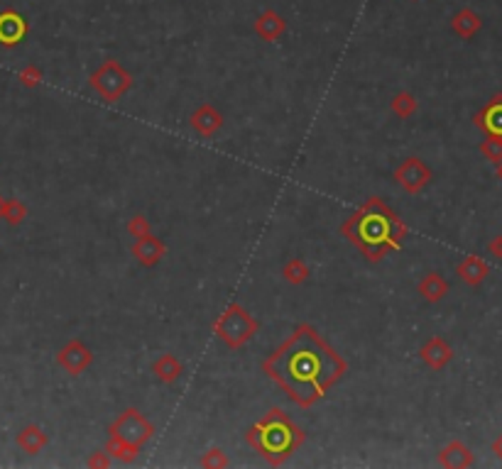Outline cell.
I'll return each instance as SVG.
<instances>
[{
    "mask_svg": "<svg viewBox=\"0 0 502 469\" xmlns=\"http://www.w3.org/2000/svg\"><path fill=\"white\" fill-rule=\"evenodd\" d=\"M346 369V359L309 323L296 325L262 362V371L301 408L321 401L323 393L343 379Z\"/></svg>",
    "mask_w": 502,
    "mask_h": 469,
    "instance_id": "obj_1",
    "label": "cell"
},
{
    "mask_svg": "<svg viewBox=\"0 0 502 469\" xmlns=\"http://www.w3.org/2000/svg\"><path fill=\"white\" fill-rule=\"evenodd\" d=\"M416 105H419V103H416V98L409 91H402V93H397L395 98H392V113L402 120L412 118L416 113Z\"/></svg>",
    "mask_w": 502,
    "mask_h": 469,
    "instance_id": "obj_22",
    "label": "cell"
},
{
    "mask_svg": "<svg viewBox=\"0 0 502 469\" xmlns=\"http://www.w3.org/2000/svg\"><path fill=\"white\" fill-rule=\"evenodd\" d=\"M189 125L201 137H214L224 128V115H221L219 108H214L211 103H204V105H199L196 110L191 113Z\"/></svg>",
    "mask_w": 502,
    "mask_h": 469,
    "instance_id": "obj_11",
    "label": "cell"
},
{
    "mask_svg": "<svg viewBox=\"0 0 502 469\" xmlns=\"http://www.w3.org/2000/svg\"><path fill=\"white\" fill-rule=\"evenodd\" d=\"M25 215H27V210L20 201H5L3 203V218L8 220L10 225H18V222H22Z\"/></svg>",
    "mask_w": 502,
    "mask_h": 469,
    "instance_id": "obj_24",
    "label": "cell"
},
{
    "mask_svg": "<svg viewBox=\"0 0 502 469\" xmlns=\"http://www.w3.org/2000/svg\"><path fill=\"white\" fill-rule=\"evenodd\" d=\"M421 362L426 364V367H431L433 371H441L446 364L453 359V350H451V345L443 337L433 335L431 340H426L424 345H421Z\"/></svg>",
    "mask_w": 502,
    "mask_h": 469,
    "instance_id": "obj_12",
    "label": "cell"
},
{
    "mask_svg": "<svg viewBox=\"0 0 502 469\" xmlns=\"http://www.w3.org/2000/svg\"><path fill=\"white\" fill-rule=\"evenodd\" d=\"M438 465L451 467V469L471 467L473 465V453L466 448L463 443H451L441 450V453H438Z\"/></svg>",
    "mask_w": 502,
    "mask_h": 469,
    "instance_id": "obj_16",
    "label": "cell"
},
{
    "mask_svg": "<svg viewBox=\"0 0 502 469\" xmlns=\"http://www.w3.org/2000/svg\"><path fill=\"white\" fill-rule=\"evenodd\" d=\"M3 203H5V201L0 198V218H3Z\"/></svg>",
    "mask_w": 502,
    "mask_h": 469,
    "instance_id": "obj_31",
    "label": "cell"
},
{
    "mask_svg": "<svg viewBox=\"0 0 502 469\" xmlns=\"http://www.w3.org/2000/svg\"><path fill=\"white\" fill-rule=\"evenodd\" d=\"M481 25H483L481 15H476L473 10H468V8L458 10V13L453 15V20H451V27H453V32L458 34V37H463V39H471L473 34L481 30Z\"/></svg>",
    "mask_w": 502,
    "mask_h": 469,
    "instance_id": "obj_19",
    "label": "cell"
},
{
    "mask_svg": "<svg viewBox=\"0 0 502 469\" xmlns=\"http://www.w3.org/2000/svg\"><path fill=\"white\" fill-rule=\"evenodd\" d=\"M20 81L25 83V86H37L39 81H42V71L35 66H30V68H25V71L20 73Z\"/></svg>",
    "mask_w": 502,
    "mask_h": 469,
    "instance_id": "obj_27",
    "label": "cell"
},
{
    "mask_svg": "<svg viewBox=\"0 0 502 469\" xmlns=\"http://www.w3.org/2000/svg\"><path fill=\"white\" fill-rule=\"evenodd\" d=\"M498 176H500V179H502V162H500V167H498Z\"/></svg>",
    "mask_w": 502,
    "mask_h": 469,
    "instance_id": "obj_32",
    "label": "cell"
},
{
    "mask_svg": "<svg viewBox=\"0 0 502 469\" xmlns=\"http://www.w3.org/2000/svg\"><path fill=\"white\" fill-rule=\"evenodd\" d=\"M56 362H59V367L64 369L66 374L79 376L91 367V362H94V352H91L81 340H69L59 350V354H56Z\"/></svg>",
    "mask_w": 502,
    "mask_h": 469,
    "instance_id": "obj_8",
    "label": "cell"
},
{
    "mask_svg": "<svg viewBox=\"0 0 502 469\" xmlns=\"http://www.w3.org/2000/svg\"><path fill=\"white\" fill-rule=\"evenodd\" d=\"M481 152L490 159V162L500 164L502 162V137H490V140H485L481 145Z\"/></svg>",
    "mask_w": 502,
    "mask_h": 469,
    "instance_id": "obj_26",
    "label": "cell"
},
{
    "mask_svg": "<svg viewBox=\"0 0 502 469\" xmlns=\"http://www.w3.org/2000/svg\"><path fill=\"white\" fill-rule=\"evenodd\" d=\"M89 86L101 96L106 103H118L133 86V76L123 68L121 61L108 59L104 61L89 78Z\"/></svg>",
    "mask_w": 502,
    "mask_h": 469,
    "instance_id": "obj_6",
    "label": "cell"
},
{
    "mask_svg": "<svg viewBox=\"0 0 502 469\" xmlns=\"http://www.w3.org/2000/svg\"><path fill=\"white\" fill-rule=\"evenodd\" d=\"M155 426L140 413L138 408H128L113 421L111 431H108V443L106 453L113 460L121 462H133L138 457L140 448L152 438Z\"/></svg>",
    "mask_w": 502,
    "mask_h": 469,
    "instance_id": "obj_4",
    "label": "cell"
},
{
    "mask_svg": "<svg viewBox=\"0 0 502 469\" xmlns=\"http://www.w3.org/2000/svg\"><path fill=\"white\" fill-rule=\"evenodd\" d=\"M152 232V227H150V220L145 218V215H133L128 222V234L133 239H140V237H145V234H150Z\"/></svg>",
    "mask_w": 502,
    "mask_h": 469,
    "instance_id": "obj_25",
    "label": "cell"
},
{
    "mask_svg": "<svg viewBox=\"0 0 502 469\" xmlns=\"http://www.w3.org/2000/svg\"><path fill=\"white\" fill-rule=\"evenodd\" d=\"M416 289H419V296H421L424 301L436 303V301H441L443 296L448 294V282L441 277V274L431 272V274H426V277L421 279Z\"/></svg>",
    "mask_w": 502,
    "mask_h": 469,
    "instance_id": "obj_17",
    "label": "cell"
},
{
    "mask_svg": "<svg viewBox=\"0 0 502 469\" xmlns=\"http://www.w3.org/2000/svg\"><path fill=\"white\" fill-rule=\"evenodd\" d=\"M245 440L253 445L262 460L277 467L304 445V431L282 408H272L248 428Z\"/></svg>",
    "mask_w": 502,
    "mask_h": 469,
    "instance_id": "obj_3",
    "label": "cell"
},
{
    "mask_svg": "<svg viewBox=\"0 0 502 469\" xmlns=\"http://www.w3.org/2000/svg\"><path fill=\"white\" fill-rule=\"evenodd\" d=\"M282 277H284V282L299 286V284H304L306 279H309V267H306L304 259H299V257H296V259L287 262V264L282 267Z\"/></svg>",
    "mask_w": 502,
    "mask_h": 469,
    "instance_id": "obj_21",
    "label": "cell"
},
{
    "mask_svg": "<svg viewBox=\"0 0 502 469\" xmlns=\"http://www.w3.org/2000/svg\"><path fill=\"white\" fill-rule=\"evenodd\" d=\"M493 450H495V453H498V457H500V460H502V436H500L498 440H495Z\"/></svg>",
    "mask_w": 502,
    "mask_h": 469,
    "instance_id": "obj_30",
    "label": "cell"
},
{
    "mask_svg": "<svg viewBox=\"0 0 502 469\" xmlns=\"http://www.w3.org/2000/svg\"><path fill=\"white\" fill-rule=\"evenodd\" d=\"M199 465H201L204 469H224V467H228V457H226L224 450L211 448V450H206V453L201 455Z\"/></svg>",
    "mask_w": 502,
    "mask_h": 469,
    "instance_id": "obj_23",
    "label": "cell"
},
{
    "mask_svg": "<svg viewBox=\"0 0 502 469\" xmlns=\"http://www.w3.org/2000/svg\"><path fill=\"white\" fill-rule=\"evenodd\" d=\"M478 128H483L490 137H502V96H495L483 113L476 118Z\"/></svg>",
    "mask_w": 502,
    "mask_h": 469,
    "instance_id": "obj_13",
    "label": "cell"
},
{
    "mask_svg": "<svg viewBox=\"0 0 502 469\" xmlns=\"http://www.w3.org/2000/svg\"><path fill=\"white\" fill-rule=\"evenodd\" d=\"M458 277L463 279L466 284L478 286L485 277H488V264H485L481 257H466V259L458 264Z\"/></svg>",
    "mask_w": 502,
    "mask_h": 469,
    "instance_id": "obj_20",
    "label": "cell"
},
{
    "mask_svg": "<svg viewBox=\"0 0 502 469\" xmlns=\"http://www.w3.org/2000/svg\"><path fill=\"white\" fill-rule=\"evenodd\" d=\"M111 460H113V457L111 455H108L106 453V450H104V453H96L94 457H89V462H86V465L89 467H108V465H111Z\"/></svg>",
    "mask_w": 502,
    "mask_h": 469,
    "instance_id": "obj_28",
    "label": "cell"
},
{
    "mask_svg": "<svg viewBox=\"0 0 502 469\" xmlns=\"http://www.w3.org/2000/svg\"><path fill=\"white\" fill-rule=\"evenodd\" d=\"M130 252H133V257L140 262L142 267H157L159 262L164 259V254H167V247H164V242L159 237H155V234H145V237H140V239H133V247H130Z\"/></svg>",
    "mask_w": 502,
    "mask_h": 469,
    "instance_id": "obj_9",
    "label": "cell"
},
{
    "mask_svg": "<svg viewBox=\"0 0 502 469\" xmlns=\"http://www.w3.org/2000/svg\"><path fill=\"white\" fill-rule=\"evenodd\" d=\"M392 179H395L407 193H419L429 186L431 169L426 167L419 157H407L404 162L397 164L395 171H392Z\"/></svg>",
    "mask_w": 502,
    "mask_h": 469,
    "instance_id": "obj_7",
    "label": "cell"
},
{
    "mask_svg": "<svg viewBox=\"0 0 502 469\" xmlns=\"http://www.w3.org/2000/svg\"><path fill=\"white\" fill-rule=\"evenodd\" d=\"M47 443H49L47 433H44L39 426H27V428H22V433L18 436V445H20L22 450H25L27 455L42 453V450L47 448Z\"/></svg>",
    "mask_w": 502,
    "mask_h": 469,
    "instance_id": "obj_18",
    "label": "cell"
},
{
    "mask_svg": "<svg viewBox=\"0 0 502 469\" xmlns=\"http://www.w3.org/2000/svg\"><path fill=\"white\" fill-rule=\"evenodd\" d=\"M152 374H155L162 384H174V381L184 374V364L179 362L176 354H159L155 362H152Z\"/></svg>",
    "mask_w": 502,
    "mask_h": 469,
    "instance_id": "obj_15",
    "label": "cell"
},
{
    "mask_svg": "<svg viewBox=\"0 0 502 469\" xmlns=\"http://www.w3.org/2000/svg\"><path fill=\"white\" fill-rule=\"evenodd\" d=\"M27 37V20L15 10L0 13V44L3 47H15Z\"/></svg>",
    "mask_w": 502,
    "mask_h": 469,
    "instance_id": "obj_10",
    "label": "cell"
},
{
    "mask_svg": "<svg viewBox=\"0 0 502 469\" xmlns=\"http://www.w3.org/2000/svg\"><path fill=\"white\" fill-rule=\"evenodd\" d=\"M490 252H493L495 257H500V259H502V237H495L493 242H490Z\"/></svg>",
    "mask_w": 502,
    "mask_h": 469,
    "instance_id": "obj_29",
    "label": "cell"
},
{
    "mask_svg": "<svg viewBox=\"0 0 502 469\" xmlns=\"http://www.w3.org/2000/svg\"><path fill=\"white\" fill-rule=\"evenodd\" d=\"M258 330H260L258 318L250 316V311H245L241 303H231L214 323V333L231 350H241L243 345H248L258 335Z\"/></svg>",
    "mask_w": 502,
    "mask_h": 469,
    "instance_id": "obj_5",
    "label": "cell"
},
{
    "mask_svg": "<svg viewBox=\"0 0 502 469\" xmlns=\"http://www.w3.org/2000/svg\"><path fill=\"white\" fill-rule=\"evenodd\" d=\"M341 234L363 252L365 259L375 264V262L385 259L390 252L402 247L404 237H407V225L399 220V215L390 205L382 203V198L373 196L351 218L343 220Z\"/></svg>",
    "mask_w": 502,
    "mask_h": 469,
    "instance_id": "obj_2",
    "label": "cell"
},
{
    "mask_svg": "<svg viewBox=\"0 0 502 469\" xmlns=\"http://www.w3.org/2000/svg\"><path fill=\"white\" fill-rule=\"evenodd\" d=\"M284 30H287V22H284V17H279L275 10H265V13L255 20V32H258L265 42H277L284 34Z\"/></svg>",
    "mask_w": 502,
    "mask_h": 469,
    "instance_id": "obj_14",
    "label": "cell"
}]
</instances>
